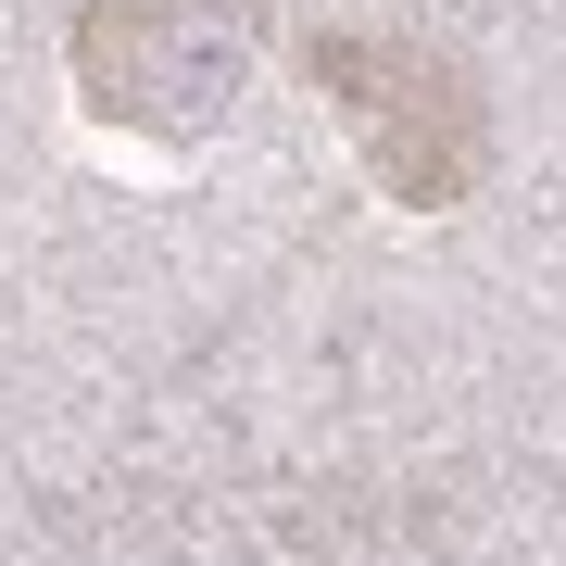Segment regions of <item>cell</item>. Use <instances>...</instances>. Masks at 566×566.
<instances>
[{
	"instance_id": "obj_1",
	"label": "cell",
	"mask_w": 566,
	"mask_h": 566,
	"mask_svg": "<svg viewBox=\"0 0 566 566\" xmlns=\"http://www.w3.org/2000/svg\"><path fill=\"white\" fill-rule=\"evenodd\" d=\"M315 76L340 88V114L365 126V151H378V177L403 189V202H441V189L465 177L479 114H465V88H453L428 51H403V39H327Z\"/></svg>"
}]
</instances>
